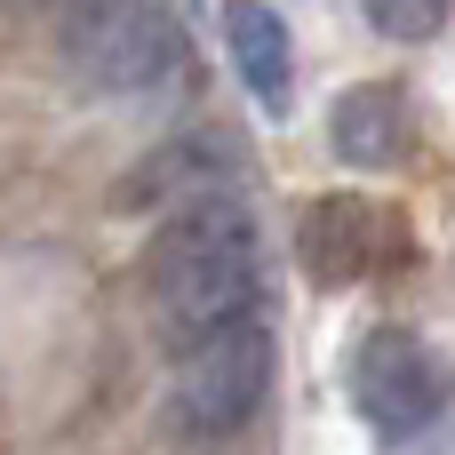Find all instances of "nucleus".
Returning a JSON list of instances; mask_svg holds the SVG:
<instances>
[{
	"label": "nucleus",
	"mask_w": 455,
	"mask_h": 455,
	"mask_svg": "<svg viewBox=\"0 0 455 455\" xmlns=\"http://www.w3.org/2000/svg\"><path fill=\"white\" fill-rule=\"evenodd\" d=\"M344 392H352V408H360L368 432H384V440H416V432L448 408L455 376H448V360H440L416 328H368V336L352 344Z\"/></svg>",
	"instance_id": "4"
},
{
	"label": "nucleus",
	"mask_w": 455,
	"mask_h": 455,
	"mask_svg": "<svg viewBox=\"0 0 455 455\" xmlns=\"http://www.w3.org/2000/svg\"><path fill=\"white\" fill-rule=\"evenodd\" d=\"M0 8H16V16H64V8H80V0H0Z\"/></svg>",
	"instance_id": "10"
},
{
	"label": "nucleus",
	"mask_w": 455,
	"mask_h": 455,
	"mask_svg": "<svg viewBox=\"0 0 455 455\" xmlns=\"http://www.w3.org/2000/svg\"><path fill=\"white\" fill-rule=\"evenodd\" d=\"M272 392V328L264 320H232L200 344L176 352L168 376V432L176 440H232Z\"/></svg>",
	"instance_id": "3"
},
{
	"label": "nucleus",
	"mask_w": 455,
	"mask_h": 455,
	"mask_svg": "<svg viewBox=\"0 0 455 455\" xmlns=\"http://www.w3.org/2000/svg\"><path fill=\"white\" fill-rule=\"evenodd\" d=\"M224 40H232V64H240V88H248L264 112H288V80H296L288 24H280L264 0H232V8H224Z\"/></svg>",
	"instance_id": "7"
},
{
	"label": "nucleus",
	"mask_w": 455,
	"mask_h": 455,
	"mask_svg": "<svg viewBox=\"0 0 455 455\" xmlns=\"http://www.w3.org/2000/svg\"><path fill=\"white\" fill-rule=\"evenodd\" d=\"M408 136H416V120H408V88L400 80H360L328 112V144H336L344 168H392L408 152Z\"/></svg>",
	"instance_id": "5"
},
{
	"label": "nucleus",
	"mask_w": 455,
	"mask_h": 455,
	"mask_svg": "<svg viewBox=\"0 0 455 455\" xmlns=\"http://www.w3.org/2000/svg\"><path fill=\"white\" fill-rule=\"evenodd\" d=\"M56 24H64V64L96 96H144V88L184 72V16H176V0H80Z\"/></svg>",
	"instance_id": "2"
},
{
	"label": "nucleus",
	"mask_w": 455,
	"mask_h": 455,
	"mask_svg": "<svg viewBox=\"0 0 455 455\" xmlns=\"http://www.w3.org/2000/svg\"><path fill=\"white\" fill-rule=\"evenodd\" d=\"M368 8V24L384 32V40H432L440 24H448L455 0H360Z\"/></svg>",
	"instance_id": "9"
},
{
	"label": "nucleus",
	"mask_w": 455,
	"mask_h": 455,
	"mask_svg": "<svg viewBox=\"0 0 455 455\" xmlns=\"http://www.w3.org/2000/svg\"><path fill=\"white\" fill-rule=\"evenodd\" d=\"M368 232H392V208H368V200H352V192L312 200V208H304V264H312L320 280H352V272H368V264L384 256Z\"/></svg>",
	"instance_id": "6"
},
{
	"label": "nucleus",
	"mask_w": 455,
	"mask_h": 455,
	"mask_svg": "<svg viewBox=\"0 0 455 455\" xmlns=\"http://www.w3.org/2000/svg\"><path fill=\"white\" fill-rule=\"evenodd\" d=\"M256 272H264L256 216L232 192L168 208L160 232H152V248H144V296H152L160 336L168 344H200V336L232 328V320H248Z\"/></svg>",
	"instance_id": "1"
},
{
	"label": "nucleus",
	"mask_w": 455,
	"mask_h": 455,
	"mask_svg": "<svg viewBox=\"0 0 455 455\" xmlns=\"http://www.w3.org/2000/svg\"><path fill=\"white\" fill-rule=\"evenodd\" d=\"M216 176H224V144L216 136H184V144H168L160 160L136 168L128 200H168V192H192V184H216ZM192 200H208V192H192Z\"/></svg>",
	"instance_id": "8"
}]
</instances>
